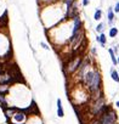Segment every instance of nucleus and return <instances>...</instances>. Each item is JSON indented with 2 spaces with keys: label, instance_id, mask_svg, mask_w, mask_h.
I'll list each match as a JSON object with an SVG mask.
<instances>
[{
  "label": "nucleus",
  "instance_id": "obj_6",
  "mask_svg": "<svg viewBox=\"0 0 119 124\" xmlns=\"http://www.w3.org/2000/svg\"><path fill=\"white\" fill-rule=\"evenodd\" d=\"M57 114H58V117H63L64 116L63 108H62V103H61V100L60 99L57 100Z\"/></svg>",
  "mask_w": 119,
  "mask_h": 124
},
{
  "label": "nucleus",
  "instance_id": "obj_17",
  "mask_svg": "<svg viewBox=\"0 0 119 124\" xmlns=\"http://www.w3.org/2000/svg\"><path fill=\"white\" fill-rule=\"evenodd\" d=\"M114 11H115V12H119V3H117V4H115V7H114Z\"/></svg>",
  "mask_w": 119,
  "mask_h": 124
},
{
  "label": "nucleus",
  "instance_id": "obj_2",
  "mask_svg": "<svg viewBox=\"0 0 119 124\" xmlns=\"http://www.w3.org/2000/svg\"><path fill=\"white\" fill-rule=\"evenodd\" d=\"M100 83H101V76H100L99 72H95L94 78H92V81H91V84L89 85L90 91H91V92L99 91V89H100Z\"/></svg>",
  "mask_w": 119,
  "mask_h": 124
},
{
  "label": "nucleus",
  "instance_id": "obj_13",
  "mask_svg": "<svg viewBox=\"0 0 119 124\" xmlns=\"http://www.w3.org/2000/svg\"><path fill=\"white\" fill-rule=\"evenodd\" d=\"M109 54H111V57H112L113 63L117 65V58H115V56H114V52H113V50H112V49H109Z\"/></svg>",
  "mask_w": 119,
  "mask_h": 124
},
{
  "label": "nucleus",
  "instance_id": "obj_3",
  "mask_svg": "<svg viewBox=\"0 0 119 124\" xmlns=\"http://www.w3.org/2000/svg\"><path fill=\"white\" fill-rule=\"evenodd\" d=\"M105 107V102H103V99L100 97L95 101V103L92 105V113L94 114H100V112L102 111V108Z\"/></svg>",
  "mask_w": 119,
  "mask_h": 124
},
{
  "label": "nucleus",
  "instance_id": "obj_11",
  "mask_svg": "<svg viewBox=\"0 0 119 124\" xmlns=\"http://www.w3.org/2000/svg\"><path fill=\"white\" fill-rule=\"evenodd\" d=\"M117 34H118V29H117V28H112V29L109 30V37L114 38Z\"/></svg>",
  "mask_w": 119,
  "mask_h": 124
},
{
  "label": "nucleus",
  "instance_id": "obj_4",
  "mask_svg": "<svg viewBox=\"0 0 119 124\" xmlns=\"http://www.w3.org/2000/svg\"><path fill=\"white\" fill-rule=\"evenodd\" d=\"M79 65H80V58H79V57L74 58L72 62H69V65H68V68H67L68 73H73V72H74L75 69H77V68L79 67Z\"/></svg>",
  "mask_w": 119,
  "mask_h": 124
},
{
  "label": "nucleus",
  "instance_id": "obj_9",
  "mask_svg": "<svg viewBox=\"0 0 119 124\" xmlns=\"http://www.w3.org/2000/svg\"><path fill=\"white\" fill-rule=\"evenodd\" d=\"M97 41H100V43L103 45V44L106 43V35H105V34H101L100 37H97Z\"/></svg>",
  "mask_w": 119,
  "mask_h": 124
},
{
  "label": "nucleus",
  "instance_id": "obj_18",
  "mask_svg": "<svg viewBox=\"0 0 119 124\" xmlns=\"http://www.w3.org/2000/svg\"><path fill=\"white\" fill-rule=\"evenodd\" d=\"M83 4H84V6H86L89 4V0H83Z\"/></svg>",
  "mask_w": 119,
  "mask_h": 124
},
{
  "label": "nucleus",
  "instance_id": "obj_8",
  "mask_svg": "<svg viewBox=\"0 0 119 124\" xmlns=\"http://www.w3.org/2000/svg\"><path fill=\"white\" fill-rule=\"evenodd\" d=\"M112 79H113L114 81L119 83V74L117 73V72H115L114 69H112Z\"/></svg>",
  "mask_w": 119,
  "mask_h": 124
},
{
  "label": "nucleus",
  "instance_id": "obj_19",
  "mask_svg": "<svg viewBox=\"0 0 119 124\" xmlns=\"http://www.w3.org/2000/svg\"><path fill=\"white\" fill-rule=\"evenodd\" d=\"M41 46L44 48V49H49V46H46V44H45V43H41Z\"/></svg>",
  "mask_w": 119,
  "mask_h": 124
},
{
  "label": "nucleus",
  "instance_id": "obj_5",
  "mask_svg": "<svg viewBox=\"0 0 119 124\" xmlns=\"http://www.w3.org/2000/svg\"><path fill=\"white\" fill-rule=\"evenodd\" d=\"M94 74H95V72H88V73L85 74V81H86V84H88V86L91 84L92 78H94Z\"/></svg>",
  "mask_w": 119,
  "mask_h": 124
},
{
  "label": "nucleus",
  "instance_id": "obj_14",
  "mask_svg": "<svg viewBox=\"0 0 119 124\" xmlns=\"http://www.w3.org/2000/svg\"><path fill=\"white\" fill-rule=\"evenodd\" d=\"M5 113H6V116H7V117H12V116L15 114V113H14V110H6Z\"/></svg>",
  "mask_w": 119,
  "mask_h": 124
},
{
  "label": "nucleus",
  "instance_id": "obj_1",
  "mask_svg": "<svg viewBox=\"0 0 119 124\" xmlns=\"http://www.w3.org/2000/svg\"><path fill=\"white\" fill-rule=\"evenodd\" d=\"M101 124H114L115 123V113L109 107H103L100 112Z\"/></svg>",
  "mask_w": 119,
  "mask_h": 124
},
{
  "label": "nucleus",
  "instance_id": "obj_15",
  "mask_svg": "<svg viewBox=\"0 0 119 124\" xmlns=\"http://www.w3.org/2000/svg\"><path fill=\"white\" fill-rule=\"evenodd\" d=\"M108 21L112 23V21H113V12H112V10H109L108 11Z\"/></svg>",
  "mask_w": 119,
  "mask_h": 124
},
{
  "label": "nucleus",
  "instance_id": "obj_12",
  "mask_svg": "<svg viewBox=\"0 0 119 124\" xmlns=\"http://www.w3.org/2000/svg\"><path fill=\"white\" fill-rule=\"evenodd\" d=\"M101 16H102V12H101V10H97V11L95 12V19H97V21H99L100 18H101Z\"/></svg>",
  "mask_w": 119,
  "mask_h": 124
},
{
  "label": "nucleus",
  "instance_id": "obj_16",
  "mask_svg": "<svg viewBox=\"0 0 119 124\" xmlns=\"http://www.w3.org/2000/svg\"><path fill=\"white\" fill-rule=\"evenodd\" d=\"M103 27H105V26H103L102 23L99 24V26H97V28H96V29H97V32H102V30H103Z\"/></svg>",
  "mask_w": 119,
  "mask_h": 124
},
{
  "label": "nucleus",
  "instance_id": "obj_7",
  "mask_svg": "<svg viewBox=\"0 0 119 124\" xmlns=\"http://www.w3.org/2000/svg\"><path fill=\"white\" fill-rule=\"evenodd\" d=\"M12 117H14V119L17 120V122H23L24 118H26V116L23 114V113H15Z\"/></svg>",
  "mask_w": 119,
  "mask_h": 124
},
{
  "label": "nucleus",
  "instance_id": "obj_10",
  "mask_svg": "<svg viewBox=\"0 0 119 124\" xmlns=\"http://www.w3.org/2000/svg\"><path fill=\"white\" fill-rule=\"evenodd\" d=\"M9 89V84H0V92L4 94V92Z\"/></svg>",
  "mask_w": 119,
  "mask_h": 124
},
{
  "label": "nucleus",
  "instance_id": "obj_21",
  "mask_svg": "<svg viewBox=\"0 0 119 124\" xmlns=\"http://www.w3.org/2000/svg\"><path fill=\"white\" fill-rule=\"evenodd\" d=\"M117 63H119V58H118V61H117Z\"/></svg>",
  "mask_w": 119,
  "mask_h": 124
},
{
  "label": "nucleus",
  "instance_id": "obj_20",
  "mask_svg": "<svg viewBox=\"0 0 119 124\" xmlns=\"http://www.w3.org/2000/svg\"><path fill=\"white\" fill-rule=\"evenodd\" d=\"M117 106L119 107V101H117Z\"/></svg>",
  "mask_w": 119,
  "mask_h": 124
}]
</instances>
